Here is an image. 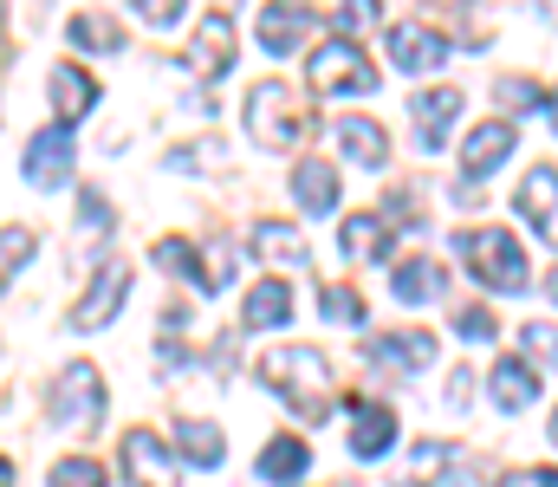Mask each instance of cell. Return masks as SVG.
I'll return each mask as SVG.
<instances>
[{
    "label": "cell",
    "mask_w": 558,
    "mask_h": 487,
    "mask_svg": "<svg viewBox=\"0 0 558 487\" xmlns=\"http://www.w3.org/2000/svg\"><path fill=\"white\" fill-rule=\"evenodd\" d=\"M26 260H33V234H26V228H7V267H0V273H7V280H20V267H26Z\"/></svg>",
    "instance_id": "obj_33"
},
{
    "label": "cell",
    "mask_w": 558,
    "mask_h": 487,
    "mask_svg": "<svg viewBox=\"0 0 558 487\" xmlns=\"http://www.w3.org/2000/svg\"><path fill=\"white\" fill-rule=\"evenodd\" d=\"M143 20H149V26H175L182 7H175V0H143Z\"/></svg>",
    "instance_id": "obj_38"
},
{
    "label": "cell",
    "mask_w": 558,
    "mask_h": 487,
    "mask_svg": "<svg viewBox=\"0 0 558 487\" xmlns=\"http://www.w3.org/2000/svg\"><path fill=\"white\" fill-rule=\"evenodd\" d=\"M500 487H558V468H520V475H507Z\"/></svg>",
    "instance_id": "obj_37"
},
{
    "label": "cell",
    "mask_w": 558,
    "mask_h": 487,
    "mask_svg": "<svg viewBox=\"0 0 558 487\" xmlns=\"http://www.w3.org/2000/svg\"><path fill=\"white\" fill-rule=\"evenodd\" d=\"M312 92H325V98H357V92H377V65L351 46V39H325L318 52H312Z\"/></svg>",
    "instance_id": "obj_4"
},
{
    "label": "cell",
    "mask_w": 558,
    "mask_h": 487,
    "mask_svg": "<svg viewBox=\"0 0 558 487\" xmlns=\"http://www.w3.org/2000/svg\"><path fill=\"white\" fill-rule=\"evenodd\" d=\"M228 59H234V20L215 7V13H202V26H195L189 72H195V78H221V72H228Z\"/></svg>",
    "instance_id": "obj_8"
},
{
    "label": "cell",
    "mask_w": 558,
    "mask_h": 487,
    "mask_svg": "<svg viewBox=\"0 0 558 487\" xmlns=\"http://www.w3.org/2000/svg\"><path fill=\"white\" fill-rule=\"evenodd\" d=\"M215 157H221V144H189V150H175V162H182V169H208Z\"/></svg>",
    "instance_id": "obj_39"
},
{
    "label": "cell",
    "mask_w": 558,
    "mask_h": 487,
    "mask_svg": "<svg viewBox=\"0 0 558 487\" xmlns=\"http://www.w3.org/2000/svg\"><path fill=\"white\" fill-rule=\"evenodd\" d=\"M331 137H338L344 162H364V169H384V162H390V131H384L377 118H357V111H344V118L331 124Z\"/></svg>",
    "instance_id": "obj_9"
},
{
    "label": "cell",
    "mask_w": 558,
    "mask_h": 487,
    "mask_svg": "<svg viewBox=\"0 0 558 487\" xmlns=\"http://www.w3.org/2000/svg\"><path fill=\"white\" fill-rule=\"evenodd\" d=\"M520 215L533 221V234H539V241H553V247H558V169H553V162H539V169L520 182Z\"/></svg>",
    "instance_id": "obj_10"
},
{
    "label": "cell",
    "mask_w": 558,
    "mask_h": 487,
    "mask_svg": "<svg viewBox=\"0 0 558 487\" xmlns=\"http://www.w3.org/2000/svg\"><path fill=\"white\" fill-rule=\"evenodd\" d=\"M175 449H182L195 468H215V462L228 455L221 429H215V423H202V416H182V423H175Z\"/></svg>",
    "instance_id": "obj_24"
},
{
    "label": "cell",
    "mask_w": 558,
    "mask_h": 487,
    "mask_svg": "<svg viewBox=\"0 0 558 487\" xmlns=\"http://www.w3.org/2000/svg\"><path fill=\"white\" fill-rule=\"evenodd\" d=\"M553 442H558V416H553Z\"/></svg>",
    "instance_id": "obj_42"
},
{
    "label": "cell",
    "mask_w": 558,
    "mask_h": 487,
    "mask_svg": "<svg viewBox=\"0 0 558 487\" xmlns=\"http://www.w3.org/2000/svg\"><path fill=\"white\" fill-rule=\"evenodd\" d=\"M461 260L474 267V280L481 287H494V293H526V254H520V241L507 234V228H468L461 241Z\"/></svg>",
    "instance_id": "obj_2"
},
{
    "label": "cell",
    "mask_w": 558,
    "mask_h": 487,
    "mask_svg": "<svg viewBox=\"0 0 558 487\" xmlns=\"http://www.w3.org/2000/svg\"><path fill=\"white\" fill-rule=\"evenodd\" d=\"M260 377L274 383L279 397L305 416V423H325L331 416V364L318 344H286V351H267L260 357Z\"/></svg>",
    "instance_id": "obj_1"
},
{
    "label": "cell",
    "mask_w": 558,
    "mask_h": 487,
    "mask_svg": "<svg viewBox=\"0 0 558 487\" xmlns=\"http://www.w3.org/2000/svg\"><path fill=\"white\" fill-rule=\"evenodd\" d=\"M507 157H513V124H507V118H487V124L461 144V169H468V175H487V169H500Z\"/></svg>",
    "instance_id": "obj_14"
},
{
    "label": "cell",
    "mask_w": 558,
    "mask_h": 487,
    "mask_svg": "<svg viewBox=\"0 0 558 487\" xmlns=\"http://www.w3.org/2000/svg\"><path fill=\"white\" fill-rule=\"evenodd\" d=\"M202 287H208V293H221V287H228V247H215V254H208V267H202Z\"/></svg>",
    "instance_id": "obj_36"
},
{
    "label": "cell",
    "mask_w": 558,
    "mask_h": 487,
    "mask_svg": "<svg viewBox=\"0 0 558 487\" xmlns=\"http://www.w3.org/2000/svg\"><path fill=\"white\" fill-rule=\"evenodd\" d=\"M131 300V260H105L98 273H92V287H85V300H78V325L85 331H98V325L118 319V306Z\"/></svg>",
    "instance_id": "obj_7"
},
{
    "label": "cell",
    "mask_w": 558,
    "mask_h": 487,
    "mask_svg": "<svg viewBox=\"0 0 558 487\" xmlns=\"http://www.w3.org/2000/svg\"><path fill=\"white\" fill-rule=\"evenodd\" d=\"M52 423L59 429H98L105 423V377H98V364H65L52 377Z\"/></svg>",
    "instance_id": "obj_5"
},
{
    "label": "cell",
    "mask_w": 558,
    "mask_h": 487,
    "mask_svg": "<svg viewBox=\"0 0 558 487\" xmlns=\"http://www.w3.org/2000/svg\"><path fill=\"white\" fill-rule=\"evenodd\" d=\"M247 131H254L260 150H286V144H299V137L312 131V118H305V105L292 98L286 78H260V85L247 92Z\"/></svg>",
    "instance_id": "obj_3"
},
{
    "label": "cell",
    "mask_w": 558,
    "mask_h": 487,
    "mask_svg": "<svg viewBox=\"0 0 558 487\" xmlns=\"http://www.w3.org/2000/svg\"><path fill=\"white\" fill-rule=\"evenodd\" d=\"M118 455H124V475L137 487H169L175 482V462H169V449L149 436V429H131L124 442H118Z\"/></svg>",
    "instance_id": "obj_11"
},
{
    "label": "cell",
    "mask_w": 558,
    "mask_h": 487,
    "mask_svg": "<svg viewBox=\"0 0 558 487\" xmlns=\"http://www.w3.org/2000/svg\"><path fill=\"white\" fill-rule=\"evenodd\" d=\"M553 300H558V273H553Z\"/></svg>",
    "instance_id": "obj_41"
},
{
    "label": "cell",
    "mask_w": 558,
    "mask_h": 487,
    "mask_svg": "<svg viewBox=\"0 0 558 487\" xmlns=\"http://www.w3.org/2000/svg\"><path fill=\"white\" fill-rule=\"evenodd\" d=\"M454 325H461V338H494V313L487 306H468Z\"/></svg>",
    "instance_id": "obj_35"
},
{
    "label": "cell",
    "mask_w": 558,
    "mask_h": 487,
    "mask_svg": "<svg viewBox=\"0 0 558 487\" xmlns=\"http://www.w3.org/2000/svg\"><path fill=\"white\" fill-rule=\"evenodd\" d=\"M318 306H325V319H331V325H357V319H364V300H357L351 287H331V280L318 287Z\"/></svg>",
    "instance_id": "obj_29"
},
{
    "label": "cell",
    "mask_w": 558,
    "mask_h": 487,
    "mask_svg": "<svg viewBox=\"0 0 558 487\" xmlns=\"http://www.w3.org/2000/svg\"><path fill=\"white\" fill-rule=\"evenodd\" d=\"M390 59H397L403 72H428V65L448 59V39H441L435 26H422V20H397V26H390Z\"/></svg>",
    "instance_id": "obj_12"
},
{
    "label": "cell",
    "mask_w": 558,
    "mask_h": 487,
    "mask_svg": "<svg viewBox=\"0 0 558 487\" xmlns=\"http://www.w3.org/2000/svg\"><path fill=\"white\" fill-rule=\"evenodd\" d=\"M494 105H507V111H546V85H533L526 72H500L494 78Z\"/></svg>",
    "instance_id": "obj_28"
},
{
    "label": "cell",
    "mask_w": 558,
    "mask_h": 487,
    "mask_svg": "<svg viewBox=\"0 0 558 487\" xmlns=\"http://www.w3.org/2000/svg\"><path fill=\"white\" fill-rule=\"evenodd\" d=\"M72 46H85V52H118V46H124V26H118L111 13H72Z\"/></svg>",
    "instance_id": "obj_27"
},
{
    "label": "cell",
    "mask_w": 558,
    "mask_h": 487,
    "mask_svg": "<svg viewBox=\"0 0 558 487\" xmlns=\"http://www.w3.org/2000/svg\"><path fill=\"white\" fill-rule=\"evenodd\" d=\"M292 195L305 215H331L338 208V162H299L292 169Z\"/></svg>",
    "instance_id": "obj_18"
},
{
    "label": "cell",
    "mask_w": 558,
    "mask_h": 487,
    "mask_svg": "<svg viewBox=\"0 0 558 487\" xmlns=\"http://www.w3.org/2000/svg\"><path fill=\"white\" fill-rule=\"evenodd\" d=\"M286 319H292V287H286V280H260V287L247 293V306H241V325L267 331V325H286Z\"/></svg>",
    "instance_id": "obj_22"
},
{
    "label": "cell",
    "mask_w": 558,
    "mask_h": 487,
    "mask_svg": "<svg viewBox=\"0 0 558 487\" xmlns=\"http://www.w3.org/2000/svg\"><path fill=\"white\" fill-rule=\"evenodd\" d=\"M416 137H422V150H441V137L454 131V118H461V92L454 85H441V92H416Z\"/></svg>",
    "instance_id": "obj_13"
},
{
    "label": "cell",
    "mask_w": 558,
    "mask_h": 487,
    "mask_svg": "<svg viewBox=\"0 0 558 487\" xmlns=\"http://www.w3.org/2000/svg\"><path fill=\"white\" fill-rule=\"evenodd\" d=\"M78 215H85V234H92V241H98V234H111V202H105L98 188H85V195H78Z\"/></svg>",
    "instance_id": "obj_32"
},
{
    "label": "cell",
    "mask_w": 558,
    "mask_h": 487,
    "mask_svg": "<svg viewBox=\"0 0 558 487\" xmlns=\"http://www.w3.org/2000/svg\"><path fill=\"white\" fill-rule=\"evenodd\" d=\"M526 351L558 370V325H526Z\"/></svg>",
    "instance_id": "obj_34"
},
{
    "label": "cell",
    "mask_w": 558,
    "mask_h": 487,
    "mask_svg": "<svg viewBox=\"0 0 558 487\" xmlns=\"http://www.w3.org/2000/svg\"><path fill=\"white\" fill-rule=\"evenodd\" d=\"M371 357L384 370H428L435 364V331H397V338H371Z\"/></svg>",
    "instance_id": "obj_17"
},
{
    "label": "cell",
    "mask_w": 558,
    "mask_h": 487,
    "mask_svg": "<svg viewBox=\"0 0 558 487\" xmlns=\"http://www.w3.org/2000/svg\"><path fill=\"white\" fill-rule=\"evenodd\" d=\"M338 247L351 260H390V215H344Z\"/></svg>",
    "instance_id": "obj_16"
},
{
    "label": "cell",
    "mask_w": 558,
    "mask_h": 487,
    "mask_svg": "<svg viewBox=\"0 0 558 487\" xmlns=\"http://www.w3.org/2000/svg\"><path fill=\"white\" fill-rule=\"evenodd\" d=\"M305 462H312V455H305V442H299V436H274V442L260 449V475H267L274 487H299Z\"/></svg>",
    "instance_id": "obj_23"
},
{
    "label": "cell",
    "mask_w": 558,
    "mask_h": 487,
    "mask_svg": "<svg viewBox=\"0 0 558 487\" xmlns=\"http://www.w3.org/2000/svg\"><path fill=\"white\" fill-rule=\"evenodd\" d=\"M553 131H558V85H553Z\"/></svg>",
    "instance_id": "obj_40"
},
{
    "label": "cell",
    "mask_w": 558,
    "mask_h": 487,
    "mask_svg": "<svg viewBox=\"0 0 558 487\" xmlns=\"http://www.w3.org/2000/svg\"><path fill=\"white\" fill-rule=\"evenodd\" d=\"M441 287H448V273H441L435 260H403V267L390 273V293H397L403 306H422V300H441Z\"/></svg>",
    "instance_id": "obj_21"
},
{
    "label": "cell",
    "mask_w": 558,
    "mask_h": 487,
    "mask_svg": "<svg viewBox=\"0 0 558 487\" xmlns=\"http://www.w3.org/2000/svg\"><path fill=\"white\" fill-rule=\"evenodd\" d=\"M52 487H105V468L85 462V455H65V462L52 468Z\"/></svg>",
    "instance_id": "obj_30"
},
{
    "label": "cell",
    "mask_w": 558,
    "mask_h": 487,
    "mask_svg": "<svg viewBox=\"0 0 558 487\" xmlns=\"http://www.w3.org/2000/svg\"><path fill=\"white\" fill-rule=\"evenodd\" d=\"M397 442V410H384V403H357V423H351V455H384Z\"/></svg>",
    "instance_id": "obj_19"
},
{
    "label": "cell",
    "mask_w": 558,
    "mask_h": 487,
    "mask_svg": "<svg viewBox=\"0 0 558 487\" xmlns=\"http://www.w3.org/2000/svg\"><path fill=\"white\" fill-rule=\"evenodd\" d=\"M305 33H312V13H305V7H267V13H260V39H267V52H292Z\"/></svg>",
    "instance_id": "obj_25"
},
{
    "label": "cell",
    "mask_w": 558,
    "mask_h": 487,
    "mask_svg": "<svg viewBox=\"0 0 558 487\" xmlns=\"http://www.w3.org/2000/svg\"><path fill=\"white\" fill-rule=\"evenodd\" d=\"M65 169H72V131H65V124H46V131L26 137V150H20V175H26L33 188H59Z\"/></svg>",
    "instance_id": "obj_6"
},
{
    "label": "cell",
    "mask_w": 558,
    "mask_h": 487,
    "mask_svg": "<svg viewBox=\"0 0 558 487\" xmlns=\"http://www.w3.org/2000/svg\"><path fill=\"white\" fill-rule=\"evenodd\" d=\"M156 267H169V273H202V267H195V247H189V241H175V234H162V241H156Z\"/></svg>",
    "instance_id": "obj_31"
},
{
    "label": "cell",
    "mask_w": 558,
    "mask_h": 487,
    "mask_svg": "<svg viewBox=\"0 0 558 487\" xmlns=\"http://www.w3.org/2000/svg\"><path fill=\"white\" fill-rule=\"evenodd\" d=\"M254 247H260L267 267H305V241H299V228H286V221H260V228H254Z\"/></svg>",
    "instance_id": "obj_26"
},
{
    "label": "cell",
    "mask_w": 558,
    "mask_h": 487,
    "mask_svg": "<svg viewBox=\"0 0 558 487\" xmlns=\"http://www.w3.org/2000/svg\"><path fill=\"white\" fill-rule=\"evenodd\" d=\"M539 397V370L520 364V357H494V403L500 410H526Z\"/></svg>",
    "instance_id": "obj_20"
},
{
    "label": "cell",
    "mask_w": 558,
    "mask_h": 487,
    "mask_svg": "<svg viewBox=\"0 0 558 487\" xmlns=\"http://www.w3.org/2000/svg\"><path fill=\"white\" fill-rule=\"evenodd\" d=\"M92 105H98V78L78 72V65H52V111H59V124H78Z\"/></svg>",
    "instance_id": "obj_15"
}]
</instances>
